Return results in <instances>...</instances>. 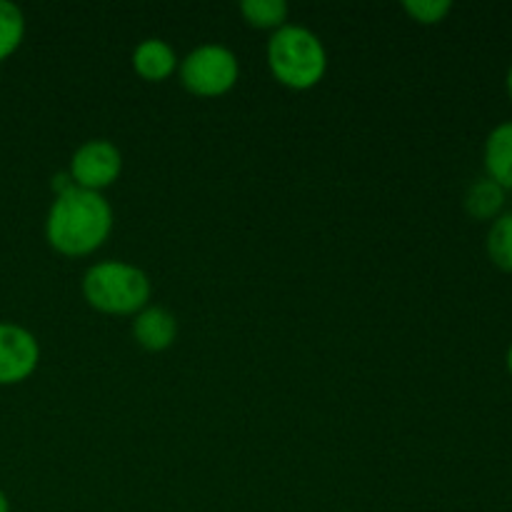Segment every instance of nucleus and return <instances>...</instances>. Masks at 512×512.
I'll return each mask as SVG.
<instances>
[{"label":"nucleus","instance_id":"f257e3e1","mask_svg":"<svg viewBox=\"0 0 512 512\" xmlns=\"http://www.w3.org/2000/svg\"><path fill=\"white\" fill-rule=\"evenodd\" d=\"M115 225V215L103 193L78 185L55 195L45 218V240L65 258H85L105 245Z\"/></svg>","mask_w":512,"mask_h":512},{"label":"nucleus","instance_id":"f03ea898","mask_svg":"<svg viewBox=\"0 0 512 512\" xmlns=\"http://www.w3.org/2000/svg\"><path fill=\"white\" fill-rule=\"evenodd\" d=\"M265 60L280 85L290 90H310L328 73V50L323 40L303 25H283L265 48Z\"/></svg>","mask_w":512,"mask_h":512},{"label":"nucleus","instance_id":"7ed1b4c3","mask_svg":"<svg viewBox=\"0 0 512 512\" xmlns=\"http://www.w3.org/2000/svg\"><path fill=\"white\" fill-rule=\"evenodd\" d=\"M150 295L148 273L125 260H103L83 275V298L98 313L135 315L150 305Z\"/></svg>","mask_w":512,"mask_h":512},{"label":"nucleus","instance_id":"20e7f679","mask_svg":"<svg viewBox=\"0 0 512 512\" xmlns=\"http://www.w3.org/2000/svg\"><path fill=\"white\" fill-rule=\"evenodd\" d=\"M178 75L188 93L198 98H220V95H228L238 83V55L220 43L198 45L180 60Z\"/></svg>","mask_w":512,"mask_h":512},{"label":"nucleus","instance_id":"39448f33","mask_svg":"<svg viewBox=\"0 0 512 512\" xmlns=\"http://www.w3.org/2000/svg\"><path fill=\"white\" fill-rule=\"evenodd\" d=\"M123 173V155L115 143L105 138L85 140L70 158L68 175L73 185L93 193H103Z\"/></svg>","mask_w":512,"mask_h":512},{"label":"nucleus","instance_id":"423d86ee","mask_svg":"<svg viewBox=\"0 0 512 512\" xmlns=\"http://www.w3.org/2000/svg\"><path fill=\"white\" fill-rule=\"evenodd\" d=\"M38 365V338L23 325L0 323V385L25 383Z\"/></svg>","mask_w":512,"mask_h":512},{"label":"nucleus","instance_id":"0eeeda50","mask_svg":"<svg viewBox=\"0 0 512 512\" xmlns=\"http://www.w3.org/2000/svg\"><path fill=\"white\" fill-rule=\"evenodd\" d=\"M133 338L148 353H163L178 338V320L168 308L145 305L133 315Z\"/></svg>","mask_w":512,"mask_h":512},{"label":"nucleus","instance_id":"6e6552de","mask_svg":"<svg viewBox=\"0 0 512 512\" xmlns=\"http://www.w3.org/2000/svg\"><path fill=\"white\" fill-rule=\"evenodd\" d=\"M180 58L173 45L163 38H145L133 50V70L148 83H163L178 73Z\"/></svg>","mask_w":512,"mask_h":512},{"label":"nucleus","instance_id":"1a4fd4ad","mask_svg":"<svg viewBox=\"0 0 512 512\" xmlns=\"http://www.w3.org/2000/svg\"><path fill=\"white\" fill-rule=\"evenodd\" d=\"M483 163L488 173L485 178L498 183L505 193L512 190V120H505L490 130L483 148Z\"/></svg>","mask_w":512,"mask_h":512},{"label":"nucleus","instance_id":"9d476101","mask_svg":"<svg viewBox=\"0 0 512 512\" xmlns=\"http://www.w3.org/2000/svg\"><path fill=\"white\" fill-rule=\"evenodd\" d=\"M463 205L473 220H495L503 215L505 190L490 178H480L468 188Z\"/></svg>","mask_w":512,"mask_h":512},{"label":"nucleus","instance_id":"9b49d317","mask_svg":"<svg viewBox=\"0 0 512 512\" xmlns=\"http://www.w3.org/2000/svg\"><path fill=\"white\" fill-rule=\"evenodd\" d=\"M240 15L245 23L255 30H280L288 25L290 8L285 0H243L240 3Z\"/></svg>","mask_w":512,"mask_h":512},{"label":"nucleus","instance_id":"f8f14e48","mask_svg":"<svg viewBox=\"0 0 512 512\" xmlns=\"http://www.w3.org/2000/svg\"><path fill=\"white\" fill-rule=\"evenodd\" d=\"M485 250H488V258L493 260L495 268L512 273V210L498 215L490 223Z\"/></svg>","mask_w":512,"mask_h":512},{"label":"nucleus","instance_id":"ddd939ff","mask_svg":"<svg viewBox=\"0 0 512 512\" xmlns=\"http://www.w3.org/2000/svg\"><path fill=\"white\" fill-rule=\"evenodd\" d=\"M25 40V15L10 0H0V63L18 53Z\"/></svg>","mask_w":512,"mask_h":512},{"label":"nucleus","instance_id":"4468645a","mask_svg":"<svg viewBox=\"0 0 512 512\" xmlns=\"http://www.w3.org/2000/svg\"><path fill=\"white\" fill-rule=\"evenodd\" d=\"M403 10L420 25H438L453 10L450 0H405Z\"/></svg>","mask_w":512,"mask_h":512},{"label":"nucleus","instance_id":"2eb2a0df","mask_svg":"<svg viewBox=\"0 0 512 512\" xmlns=\"http://www.w3.org/2000/svg\"><path fill=\"white\" fill-rule=\"evenodd\" d=\"M0 512H10V500L3 490H0Z\"/></svg>","mask_w":512,"mask_h":512},{"label":"nucleus","instance_id":"dca6fc26","mask_svg":"<svg viewBox=\"0 0 512 512\" xmlns=\"http://www.w3.org/2000/svg\"><path fill=\"white\" fill-rule=\"evenodd\" d=\"M505 85H508V95H510V100H512V65H510V70H508V78H505Z\"/></svg>","mask_w":512,"mask_h":512},{"label":"nucleus","instance_id":"f3484780","mask_svg":"<svg viewBox=\"0 0 512 512\" xmlns=\"http://www.w3.org/2000/svg\"><path fill=\"white\" fill-rule=\"evenodd\" d=\"M505 363H508V370H510V375H512V345L508 348V355H505Z\"/></svg>","mask_w":512,"mask_h":512}]
</instances>
